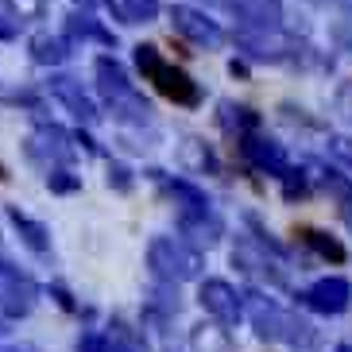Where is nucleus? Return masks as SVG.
Wrapping results in <instances>:
<instances>
[{"mask_svg": "<svg viewBox=\"0 0 352 352\" xmlns=\"http://www.w3.org/2000/svg\"><path fill=\"white\" fill-rule=\"evenodd\" d=\"M190 352H232V337L221 321H197L190 329Z\"/></svg>", "mask_w": 352, "mask_h": 352, "instance_id": "obj_16", "label": "nucleus"}, {"mask_svg": "<svg viewBox=\"0 0 352 352\" xmlns=\"http://www.w3.org/2000/svg\"><path fill=\"white\" fill-rule=\"evenodd\" d=\"M78 8H101V4H113V0H74Z\"/></svg>", "mask_w": 352, "mask_h": 352, "instance_id": "obj_29", "label": "nucleus"}, {"mask_svg": "<svg viewBox=\"0 0 352 352\" xmlns=\"http://www.w3.org/2000/svg\"><path fill=\"white\" fill-rule=\"evenodd\" d=\"M170 28H175V35H182L190 47H197V51H221V47H225L221 23L209 20L206 12L190 8V4H175V8H170Z\"/></svg>", "mask_w": 352, "mask_h": 352, "instance_id": "obj_5", "label": "nucleus"}, {"mask_svg": "<svg viewBox=\"0 0 352 352\" xmlns=\"http://www.w3.org/2000/svg\"><path fill=\"white\" fill-rule=\"evenodd\" d=\"M236 144H240V151H244V159H248L252 166H259V170H267V175H275V178L290 170L283 144H275V140H267V135L248 132V135H240Z\"/></svg>", "mask_w": 352, "mask_h": 352, "instance_id": "obj_10", "label": "nucleus"}, {"mask_svg": "<svg viewBox=\"0 0 352 352\" xmlns=\"http://www.w3.org/2000/svg\"><path fill=\"white\" fill-rule=\"evenodd\" d=\"M43 94L54 97V101L63 104V109L74 116V120H78V124L89 128V124H97V120H101V104L85 94L82 82H78V78H70V74H51V78H47V85H43Z\"/></svg>", "mask_w": 352, "mask_h": 352, "instance_id": "obj_6", "label": "nucleus"}, {"mask_svg": "<svg viewBox=\"0 0 352 352\" xmlns=\"http://www.w3.org/2000/svg\"><path fill=\"white\" fill-rule=\"evenodd\" d=\"M120 23H155L163 12V0H116Z\"/></svg>", "mask_w": 352, "mask_h": 352, "instance_id": "obj_19", "label": "nucleus"}, {"mask_svg": "<svg viewBox=\"0 0 352 352\" xmlns=\"http://www.w3.org/2000/svg\"><path fill=\"white\" fill-rule=\"evenodd\" d=\"M217 120H221V128H225L228 135H236V140L259 128V116L252 113V109H244V104H232V101H221Z\"/></svg>", "mask_w": 352, "mask_h": 352, "instance_id": "obj_17", "label": "nucleus"}, {"mask_svg": "<svg viewBox=\"0 0 352 352\" xmlns=\"http://www.w3.org/2000/svg\"><path fill=\"white\" fill-rule=\"evenodd\" d=\"M94 82H97V94H101L104 104L120 101V97L135 94L132 78H128L124 63H116L113 54H101V58H94Z\"/></svg>", "mask_w": 352, "mask_h": 352, "instance_id": "obj_12", "label": "nucleus"}, {"mask_svg": "<svg viewBox=\"0 0 352 352\" xmlns=\"http://www.w3.org/2000/svg\"><path fill=\"white\" fill-rule=\"evenodd\" d=\"M39 302V287L28 271H20L16 263L0 259V314L4 321H16V318H28Z\"/></svg>", "mask_w": 352, "mask_h": 352, "instance_id": "obj_4", "label": "nucleus"}, {"mask_svg": "<svg viewBox=\"0 0 352 352\" xmlns=\"http://www.w3.org/2000/svg\"><path fill=\"white\" fill-rule=\"evenodd\" d=\"M302 240L318 252L321 259H333V263H344V248L341 240H333L329 232H318V228H302Z\"/></svg>", "mask_w": 352, "mask_h": 352, "instance_id": "obj_21", "label": "nucleus"}, {"mask_svg": "<svg viewBox=\"0 0 352 352\" xmlns=\"http://www.w3.org/2000/svg\"><path fill=\"white\" fill-rule=\"evenodd\" d=\"M43 182L51 194H78L82 190V175H74L70 166H51V170H43Z\"/></svg>", "mask_w": 352, "mask_h": 352, "instance_id": "obj_22", "label": "nucleus"}, {"mask_svg": "<svg viewBox=\"0 0 352 352\" xmlns=\"http://www.w3.org/2000/svg\"><path fill=\"white\" fill-rule=\"evenodd\" d=\"M197 302H201V310L213 321H221V325H236V321L244 318V298H240L236 290H232V283H225V279H206L197 287Z\"/></svg>", "mask_w": 352, "mask_h": 352, "instance_id": "obj_8", "label": "nucleus"}, {"mask_svg": "<svg viewBox=\"0 0 352 352\" xmlns=\"http://www.w3.org/2000/svg\"><path fill=\"white\" fill-rule=\"evenodd\" d=\"M4 213H8L12 228L20 232L23 248H28V252H35V256H39V259H51V228L43 225V221L28 217V213H23V209H16V206H8V209H4Z\"/></svg>", "mask_w": 352, "mask_h": 352, "instance_id": "obj_14", "label": "nucleus"}, {"mask_svg": "<svg viewBox=\"0 0 352 352\" xmlns=\"http://www.w3.org/2000/svg\"><path fill=\"white\" fill-rule=\"evenodd\" d=\"M232 263H240V267L248 271L252 279L275 283V287H283V283H287V279H283V271H279V263L267 256V248H263V244H259V252H256L248 240H240L236 248H232Z\"/></svg>", "mask_w": 352, "mask_h": 352, "instance_id": "obj_13", "label": "nucleus"}, {"mask_svg": "<svg viewBox=\"0 0 352 352\" xmlns=\"http://www.w3.org/2000/svg\"><path fill=\"white\" fill-rule=\"evenodd\" d=\"M104 182H109V190H116V194H132V186H135L132 170H128L124 163H109V175H104Z\"/></svg>", "mask_w": 352, "mask_h": 352, "instance_id": "obj_24", "label": "nucleus"}, {"mask_svg": "<svg viewBox=\"0 0 352 352\" xmlns=\"http://www.w3.org/2000/svg\"><path fill=\"white\" fill-rule=\"evenodd\" d=\"M51 298L58 302V306H63L66 314H78V302H74V294L63 287V283H51Z\"/></svg>", "mask_w": 352, "mask_h": 352, "instance_id": "obj_27", "label": "nucleus"}, {"mask_svg": "<svg viewBox=\"0 0 352 352\" xmlns=\"http://www.w3.org/2000/svg\"><path fill=\"white\" fill-rule=\"evenodd\" d=\"M70 43L63 39V35H51V32H35L32 39H28V54H32L35 66H47V70H54V66H63L66 58H70Z\"/></svg>", "mask_w": 352, "mask_h": 352, "instance_id": "obj_15", "label": "nucleus"}, {"mask_svg": "<svg viewBox=\"0 0 352 352\" xmlns=\"http://www.w3.org/2000/svg\"><path fill=\"white\" fill-rule=\"evenodd\" d=\"M16 32H20V20H16L12 12H0V43L16 39Z\"/></svg>", "mask_w": 352, "mask_h": 352, "instance_id": "obj_28", "label": "nucleus"}, {"mask_svg": "<svg viewBox=\"0 0 352 352\" xmlns=\"http://www.w3.org/2000/svg\"><path fill=\"white\" fill-rule=\"evenodd\" d=\"M244 314H248L252 329H256L259 341H271V344H287V349H314L318 344V333H314V325L306 318H298V314H290L287 306H279L275 298H267V294H244Z\"/></svg>", "mask_w": 352, "mask_h": 352, "instance_id": "obj_1", "label": "nucleus"}, {"mask_svg": "<svg viewBox=\"0 0 352 352\" xmlns=\"http://www.w3.org/2000/svg\"><path fill=\"white\" fill-rule=\"evenodd\" d=\"M51 0H12V16L16 20H39L43 12H47Z\"/></svg>", "mask_w": 352, "mask_h": 352, "instance_id": "obj_25", "label": "nucleus"}, {"mask_svg": "<svg viewBox=\"0 0 352 352\" xmlns=\"http://www.w3.org/2000/svg\"><path fill=\"white\" fill-rule=\"evenodd\" d=\"M178 159H182V166L194 170V175H213V170H217V159H213V151H209L201 140H182Z\"/></svg>", "mask_w": 352, "mask_h": 352, "instance_id": "obj_18", "label": "nucleus"}, {"mask_svg": "<svg viewBox=\"0 0 352 352\" xmlns=\"http://www.w3.org/2000/svg\"><path fill=\"white\" fill-rule=\"evenodd\" d=\"M298 302L314 314H325V318H337L352 306V283L341 275H329V279H318L314 287H306L298 294Z\"/></svg>", "mask_w": 352, "mask_h": 352, "instance_id": "obj_7", "label": "nucleus"}, {"mask_svg": "<svg viewBox=\"0 0 352 352\" xmlns=\"http://www.w3.org/2000/svg\"><path fill=\"white\" fill-rule=\"evenodd\" d=\"M35 116V132L23 140V155L32 159L39 170H51V166H70L78 147H74V135L63 124L47 120V113H32Z\"/></svg>", "mask_w": 352, "mask_h": 352, "instance_id": "obj_3", "label": "nucleus"}, {"mask_svg": "<svg viewBox=\"0 0 352 352\" xmlns=\"http://www.w3.org/2000/svg\"><path fill=\"white\" fill-rule=\"evenodd\" d=\"M151 85H155L166 101L182 104V109H197V104H201V85H197L186 70H178V66H170V63H163L151 74Z\"/></svg>", "mask_w": 352, "mask_h": 352, "instance_id": "obj_9", "label": "nucleus"}, {"mask_svg": "<svg viewBox=\"0 0 352 352\" xmlns=\"http://www.w3.org/2000/svg\"><path fill=\"white\" fill-rule=\"evenodd\" d=\"M63 39L70 43V47H78V43H101V47H116V35L109 32L101 20H97L94 8H74L70 16H66V23H63Z\"/></svg>", "mask_w": 352, "mask_h": 352, "instance_id": "obj_11", "label": "nucleus"}, {"mask_svg": "<svg viewBox=\"0 0 352 352\" xmlns=\"http://www.w3.org/2000/svg\"><path fill=\"white\" fill-rule=\"evenodd\" d=\"M147 267L163 283H190L201 275V248L182 236H155L147 244Z\"/></svg>", "mask_w": 352, "mask_h": 352, "instance_id": "obj_2", "label": "nucleus"}, {"mask_svg": "<svg viewBox=\"0 0 352 352\" xmlns=\"http://www.w3.org/2000/svg\"><path fill=\"white\" fill-rule=\"evenodd\" d=\"M0 104L39 113V109H43V89H28V85H0Z\"/></svg>", "mask_w": 352, "mask_h": 352, "instance_id": "obj_20", "label": "nucleus"}, {"mask_svg": "<svg viewBox=\"0 0 352 352\" xmlns=\"http://www.w3.org/2000/svg\"><path fill=\"white\" fill-rule=\"evenodd\" d=\"M132 58H135V70L144 74V82H151V74L163 66V54H159V47H151V43H140V47H132Z\"/></svg>", "mask_w": 352, "mask_h": 352, "instance_id": "obj_23", "label": "nucleus"}, {"mask_svg": "<svg viewBox=\"0 0 352 352\" xmlns=\"http://www.w3.org/2000/svg\"><path fill=\"white\" fill-rule=\"evenodd\" d=\"M70 135H74V147H82L85 155H101V144H97L94 135L85 132V128H74Z\"/></svg>", "mask_w": 352, "mask_h": 352, "instance_id": "obj_26", "label": "nucleus"}]
</instances>
